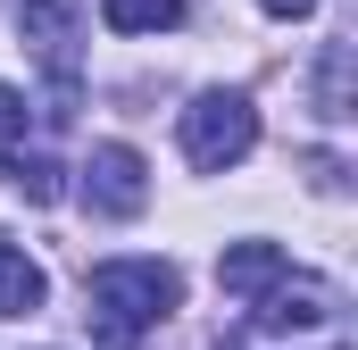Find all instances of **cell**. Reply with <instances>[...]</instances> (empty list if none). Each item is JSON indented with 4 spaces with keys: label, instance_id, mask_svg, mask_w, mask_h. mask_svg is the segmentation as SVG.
<instances>
[{
    "label": "cell",
    "instance_id": "cell-6",
    "mask_svg": "<svg viewBox=\"0 0 358 350\" xmlns=\"http://www.w3.org/2000/svg\"><path fill=\"white\" fill-rule=\"evenodd\" d=\"M283 275H292V251H283V242H234V251L217 259V284H225L242 309H250V300H267Z\"/></svg>",
    "mask_w": 358,
    "mask_h": 350
},
{
    "label": "cell",
    "instance_id": "cell-11",
    "mask_svg": "<svg viewBox=\"0 0 358 350\" xmlns=\"http://www.w3.org/2000/svg\"><path fill=\"white\" fill-rule=\"evenodd\" d=\"M25 142V92L17 84H0V167H8V150Z\"/></svg>",
    "mask_w": 358,
    "mask_h": 350
},
{
    "label": "cell",
    "instance_id": "cell-3",
    "mask_svg": "<svg viewBox=\"0 0 358 350\" xmlns=\"http://www.w3.org/2000/svg\"><path fill=\"white\" fill-rule=\"evenodd\" d=\"M250 150H259L250 92H192V108H183V159L200 175H225V167H242Z\"/></svg>",
    "mask_w": 358,
    "mask_h": 350
},
{
    "label": "cell",
    "instance_id": "cell-7",
    "mask_svg": "<svg viewBox=\"0 0 358 350\" xmlns=\"http://www.w3.org/2000/svg\"><path fill=\"white\" fill-rule=\"evenodd\" d=\"M42 300H50V275L25 259L17 242H0V317H34Z\"/></svg>",
    "mask_w": 358,
    "mask_h": 350
},
{
    "label": "cell",
    "instance_id": "cell-5",
    "mask_svg": "<svg viewBox=\"0 0 358 350\" xmlns=\"http://www.w3.org/2000/svg\"><path fill=\"white\" fill-rule=\"evenodd\" d=\"M84 200L100 217H142V209H150V167H142V150H134V142H100L84 159Z\"/></svg>",
    "mask_w": 358,
    "mask_h": 350
},
{
    "label": "cell",
    "instance_id": "cell-12",
    "mask_svg": "<svg viewBox=\"0 0 358 350\" xmlns=\"http://www.w3.org/2000/svg\"><path fill=\"white\" fill-rule=\"evenodd\" d=\"M259 8H267V17H308L317 0H259Z\"/></svg>",
    "mask_w": 358,
    "mask_h": 350
},
{
    "label": "cell",
    "instance_id": "cell-4",
    "mask_svg": "<svg viewBox=\"0 0 358 350\" xmlns=\"http://www.w3.org/2000/svg\"><path fill=\"white\" fill-rule=\"evenodd\" d=\"M17 34H25V50L59 76V92L76 84V59H84V0H17Z\"/></svg>",
    "mask_w": 358,
    "mask_h": 350
},
{
    "label": "cell",
    "instance_id": "cell-8",
    "mask_svg": "<svg viewBox=\"0 0 358 350\" xmlns=\"http://www.w3.org/2000/svg\"><path fill=\"white\" fill-rule=\"evenodd\" d=\"M350 34H342V42H325V67H317V117H325V125H350Z\"/></svg>",
    "mask_w": 358,
    "mask_h": 350
},
{
    "label": "cell",
    "instance_id": "cell-2",
    "mask_svg": "<svg viewBox=\"0 0 358 350\" xmlns=\"http://www.w3.org/2000/svg\"><path fill=\"white\" fill-rule=\"evenodd\" d=\"M225 350H350V326H342V292L317 284V275H283L267 300H250L242 334Z\"/></svg>",
    "mask_w": 358,
    "mask_h": 350
},
{
    "label": "cell",
    "instance_id": "cell-9",
    "mask_svg": "<svg viewBox=\"0 0 358 350\" xmlns=\"http://www.w3.org/2000/svg\"><path fill=\"white\" fill-rule=\"evenodd\" d=\"M100 17H108V34H167V25H183V0H100Z\"/></svg>",
    "mask_w": 358,
    "mask_h": 350
},
{
    "label": "cell",
    "instance_id": "cell-1",
    "mask_svg": "<svg viewBox=\"0 0 358 350\" xmlns=\"http://www.w3.org/2000/svg\"><path fill=\"white\" fill-rule=\"evenodd\" d=\"M84 300H92V334L108 350H134L159 317L183 309V275L167 259H100L84 275Z\"/></svg>",
    "mask_w": 358,
    "mask_h": 350
},
{
    "label": "cell",
    "instance_id": "cell-10",
    "mask_svg": "<svg viewBox=\"0 0 358 350\" xmlns=\"http://www.w3.org/2000/svg\"><path fill=\"white\" fill-rule=\"evenodd\" d=\"M0 175H17L25 200H59V167H50V159H8Z\"/></svg>",
    "mask_w": 358,
    "mask_h": 350
}]
</instances>
